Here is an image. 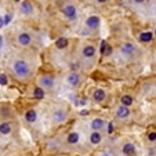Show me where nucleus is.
<instances>
[{
    "mask_svg": "<svg viewBox=\"0 0 156 156\" xmlns=\"http://www.w3.org/2000/svg\"><path fill=\"white\" fill-rule=\"evenodd\" d=\"M12 71H14L15 76L21 80H25L29 77L30 75V68H29V64L24 59H17V61L12 64Z\"/></svg>",
    "mask_w": 156,
    "mask_h": 156,
    "instance_id": "f257e3e1",
    "label": "nucleus"
},
{
    "mask_svg": "<svg viewBox=\"0 0 156 156\" xmlns=\"http://www.w3.org/2000/svg\"><path fill=\"white\" fill-rule=\"evenodd\" d=\"M39 86L43 88H53L54 87V77L50 75H44L39 77Z\"/></svg>",
    "mask_w": 156,
    "mask_h": 156,
    "instance_id": "f03ea898",
    "label": "nucleus"
},
{
    "mask_svg": "<svg viewBox=\"0 0 156 156\" xmlns=\"http://www.w3.org/2000/svg\"><path fill=\"white\" fill-rule=\"evenodd\" d=\"M17 40H18V44H20V46H22V47H28V46L32 43V36L27 32H22V33L18 35Z\"/></svg>",
    "mask_w": 156,
    "mask_h": 156,
    "instance_id": "7ed1b4c3",
    "label": "nucleus"
},
{
    "mask_svg": "<svg viewBox=\"0 0 156 156\" xmlns=\"http://www.w3.org/2000/svg\"><path fill=\"white\" fill-rule=\"evenodd\" d=\"M62 12H64V15L66 18L73 20V18L76 17V14H77V9L73 6V4H66V6L62 9Z\"/></svg>",
    "mask_w": 156,
    "mask_h": 156,
    "instance_id": "20e7f679",
    "label": "nucleus"
},
{
    "mask_svg": "<svg viewBox=\"0 0 156 156\" xmlns=\"http://www.w3.org/2000/svg\"><path fill=\"white\" fill-rule=\"evenodd\" d=\"M100 24H101V20L97 15H91V17H88L87 20H86V27H87L88 29H97V28L100 27Z\"/></svg>",
    "mask_w": 156,
    "mask_h": 156,
    "instance_id": "39448f33",
    "label": "nucleus"
},
{
    "mask_svg": "<svg viewBox=\"0 0 156 156\" xmlns=\"http://www.w3.org/2000/svg\"><path fill=\"white\" fill-rule=\"evenodd\" d=\"M66 80H68V83L71 86H79L80 83H82V77H80L79 73H76V72H72V73H69L68 76H66Z\"/></svg>",
    "mask_w": 156,
    "mask_h": 156,
    "instance_id": "423d86ee",
    "label": "nucleus"
},
{
    "mask_svg": "<svg viewBox=\"0 0 156 156\" xmlns=\"http://www.w3.org/2000/svg\"><path fill=\"white\" fill-rule=\"evenodd\" d=\"M83 57L84 58H94L95 57V47L93 46V44H87V46H84L83 47V51H82Z\"/></svg>",
    "mask_w": 156,
    "mask_h": 156,
    "instance_id": "0eeeda50",
    "label": "nucleus"
},
{
    "mask_svg": "<svg viewBox=\"0 0 156 156\" xmlns=\"http://www.w3.org/2000/svg\"><path fill=\"white\" fill-rule=\"evenodd\" d=\"M116 115L120 119H126L127 116H130V108L123 105V104H120V105L118 106V109H116Z\"/></svg>",
    "mask_w": 156,
    "mask_h": 156,
    "instance_id": "6e6552de",
    "label": "nucleus"
},
{
    "mask_svg": "<svg viewBox=\"0 0 156 156\" xmlns=\"http://www.w3.org/2000/svg\"><path fill=\"white\" fill-rule=\"evenodd\" d=\"M21 11H22V14H25V15H30L33 12V4L30 3L29 0L22 2V3H21Z\"/></svg>",
    "mask_w": 156,
    "mask_h": 156,
    "instance_id": "1a4fd4ad",
    "label": "nucleus"
},
{
    "mask_svg": "<svg viewBox=\"0 0 156 156\" xmlns=\"http://www.w3.org/2000/svg\"><path fill=\"white\" fill-rule=\"evenodd\" d=\"M120 51L124 54V55H133L134 51H136V47H134L131 43H124L120 47Z\"/></svg>",
    "mask_w": 156,
    "mask_h": 156,
    "instance_id": "9d476101",
    "label": "nucleus"
},
{
    "mask_svg": "<svg viewBox=\"0 0 156 156\" xmlns=\"http://www.w3.org/2000/svg\"><path fill=\"white\" fill-rule=\"evenodd\" d=\"M93 100H94L95 102H102V101L105 100V91H104L102 88L94 90V93H93Z\"/></svg>",
    "mask_w": 156,
    "mask_h": 156,
    "instance_id": "9b49d317",
    "label": "nucleus"
},
{
    "mask_svg": "<svg viewBox=\"0 0 156 156\" xmlns=\"http://www.w3.org/2000/svg\"><path fill=\"white\" fill-rule=\"evenodd\" d=\"M104 127H105V120H104V119L97 118L91 122V129L93 130H98V131H101Z\"/></svg>",
    "mask_w": 156,
    "mask_h": 156,
    "instance_id": "f8f14e48",
    "label": "nucleus"
},
{
    "mask_svg": "<svg viewBox=\"0 0 156 156\" xmlns=\"http://www.w3.org/2000/svg\"><path fill=\"white\" fill-rule=\"evenodd\" d=\"M101 141H102L101 133L98 131V130H94V133H91V136H90V142H91L93 145H98Z\"/></svg>",
    "mask_w": 156,
    "mask_h": 156,
    "instance_id": "ddd939ff",
    "label": "nucleus"
},
{
    "mask_svg": "<svg viewBox=\"0 0 156 156\" xmlns=\"http://www.w3.org/2000/svg\"><path fill=\"white\" fill-rule=\"evenodd\" d=\"M122 152H123V155H134V153H136V147H134V144H131V142H127V144H124V147L122 148Z\"/></svg>",
    "mask_w": 156,
    "mask_h": 156,
    "instance_id": "4468645a",
    "label": "nucleus"
},
{
    "mask_svg": "<svg viewBox=\"0 0 156 156\" xmlns=\"http://www.w3.org/2000/svg\"><path fill=\"white\" fill-rule=\"evenodd\" d=\"M53 120L55 122V123H62V122L65 120V112L62 111V109H58V111H55V112H54Z\"/></svg>",
    "mask_w": 156,
    "mask_h": 156,
    "instance_id": "2eb2a0df",
    "label": "nucleus"
},
{
    "mask_svg": "<svg viewBox=\"0 0 156 156\" xmlns=\"http://www.w3.org/2000/svg\"><path fill=\"white\" fill-rule=\"evenodd\" d=\"M68 39L66 37H59L55 40V47L58 48V50H64V48L68 47Z\"/></svg>",
    "mask_w": 156,
    "mask_h": 156,
    "instance_id": "dca6fc26",
    "label": "nucleus"
},
{
    "mask_svg": "<svg viewBox=\"0 0 156 156\" xmlns=\"http://www.w3.org/2000/svg\"><path fill=\"white\" fill-rule=\"evenodd\" d=\"M25 119H27L28 123H33V122H36V119H37V113H36L35 109H29L27 112V115H25Z\"/></svg>",
    "mask_w": 156,
    "mask_h": 156,
    "instance_id": "f3484780",
    "label": "nucleus"
},
{
    "mask_svg": "<svg viewBox=\"0 0 156 156\" xmlns=\"http://www.w3.org/2000/svg\"><path fill=\"white\" fill-rule=\"evenodd\" d=\"M10 133H11V126H10L7 122L0 123V134H2V136H9Z\"/></svg>",
    "mask_w": 156,
    "mask_h": 156,
    "instance_id": "a211bd4d",
    "label": "nucleus"
},
{
    "mask_svg": "<svg viewBox=\"0 0 156 156\" xmlns=\"http://www.w3.org/2000/svg\"><path fill=\"white\" fill-rule=\"evenodd\" d=\"M66 141H68V144H77L79 142V134L77 133H75V131H72V133H69V136H68V138H66Z\"/></svg>",
    "mask_w": 156,
    "mask_h": 156,
    "instance_id": "6ab92c4d",
    "label": "nucleus"
},
{
    "mask_svg": "<svg viewBox=\"0 0 156 156\" xmlns=\"http://www.w3.org/2000/svg\"><path fill=\"white\" fill-rule=\"evenodd\" d=\"M33 97L36 98V100H41V98H44V88L43 87H36L35 90H33Z\"/></svg>",
    "mask_w": 156,
    "mask_h": 156,
    "instance_id": "aec40b11",
    "label": "nucleus"
},
{
    "mask_svg": "<svg viewBox=\"0 0 156 156\" xmlns=\"http://www.w3.org/2000/svg\"><path fill=\"white\" fill-rule=\"evenodd\" d=\"M153 37V33L152 32H142L141 35H140V41H144V43H147V41H151Z\"/></svg>",
    "mask_w": 156,
    "mask_h": 156,
    "instance_id": "412c9836",
    "label": "nucleus"
},
{
    "mask_svg": "<svg viewBox=\"0 0 156 156\" xmlns=\"http://www.w3.org/2000/svg\"><path fill=\"white\" fill-rule=\"evenodd\" d=\"M120 102L123 104V105H126V106H130V105H133L134 100H133L131 95H123V97L120 98Z\"/></svg>",
    "mask_w": 156,
    "mask_h": 156,
    "instance_id": "4be33fe9",
    "label": "nucleus"
},
{
    "mask_svg": "<svg viewBox=\"0 0 156 156\" xmlns=\"http://www.w3.org/2000/svg\"><path fill=\"white\" fill-rule=\"evenodd\" d=\"M111 54H112V47L106 44V47H105V50H104V54H102V55H111Z\"/></svg>",
    "mask_w": 156,
    "mask_h": 156,
    "instance_id": "5701e85b",
    "label": "nucleus"
},
{
    "mask_svg": "<svg viewBox=\"0 0 156 156\" xmlns=\"http://www.w3.org/2000/svg\"><path fill=\"white\" fill-rule=\"evenodd\" d=\"M148 140H149L151 142H155L156 141V133L155 131L149 133V134H148Z\"/></svg>",
    "mask_w": 156,
    "mask_h": 156,
    "instance_id": "b1692460",
    "label": "nucleus"
},
{
    "mask_svg": "<svg viewBox=\"0 0 156 156\" xmlns=\"http://www.w3.org/2000/svg\"><path fill=\"white\" fill-rule=\"evenodd\" d=\"M7 82H9V80H7L6 75H0V84H2V86H6Z\"/></svg>",
    "mask_w": 156,
    "mask_h": 156,
    "instance_id": "393cba45",
    "label": "nucleus"
},
{
    "mask_svg": "<svg viewBox=\"0 0 156 156\" xmlns=\"http://www.w3.org/2000/svg\"><path fill=\"white\" fill-rule=\"evenodd\" d=\"M113 130H115V127H113V123H109L108 124V134H112Z\"/></svg>",
    "mask_w": 156,
    "mask_h": 156,
    "instance_id": "a878e982",
    "label": "nucleus"
},
{
    "mask_svg": "<svg viewBox=\"0 0 156 156\" xmlns=\"http://www.w3.org/2000/svg\"><path fill=\"white\" fill-rule=\"evenodd\" d=\"M11 18H12V17H11V15H10V14H9V15H6V17L3 18V20H4V24H9L10 21H11Z\"/></svg>",
    "mask_w": 156,
    "mask_h": 156,
    "instance_id": "bb28decb",
    "label": "nucleus"
},
{
    "mask_svg": "<svg viewBox=\"0 0 156 156\" xmlns=\"http://www.w3.org/2000/svg\"><path fill=\"white\" fill-rule=\"evenodd\" d=\"M133 2H134L136 4H142V3H145L147 0H133Z\"/></svg>",
    "mask_w": 156,
    "mask_h": 156,
    "instance_id": "cd10ccee",
    "label": "nucleus"
},
{
    "mask_svg": "<svg viewBox=\"0 0 156 156\" xmlns=\"http://www.w3.org/2000/svg\"><path fill=\"white\" fill-rule=\"evenodd\" d=\"M3 25H4V20H3V18H2V17H0V28L3 27Z\"/></svg>",
    "mask_w": 156,
    "mask_h": 156,
    "instance_id": "c85d7f7f",
    "label": "nucleus"
},
{
    "mask_svg": "<svg viewBox=\"0 0 156 156\" xmlns=\"http://www.w3.org/2000/svg\"><path fill=\"white\" fill-rule=\"evenodd\" d=\"M2 43H3V37L0 36V47H2Z\"/></svg>",
    "mask_w": 156,
    "mask_h": 156,
    "instance_id": "c756f323",
    "label": "nucleus"
},
{
    "mask_svg": "<svg viewBox=\"0 0 156 156\" xmlns=\"http://www.w3.org/2000/svg\"><path fill=\"white\" fill-rule=\"evenodd\" d=\"M97 2H98V3H105L106 0H97Z\"/></svg>",
    "mask_w": 156,
    "mask_h": 156,
    "instance_id": "7c9ffc66",
    "label": "nucleus"
},
{
    "mask_svg": "<svg viewBox=\"0 0 156 156\" xmlns=\"http://www.w3.org/2000/svg\"><path fill=\"white\" fill-rule=\"evenodd\" d=\"M15 2H21V0H15Z\"/></svg>",
    "mask_w": 156,
    "mask_h": 156,
    "instance_id": "2f4dec72",
    "label": "nucleus"
},
{
    "mask_svg": "<svg viewBox=\"0 0 156 156\" xmlns=\"http://www.w3.org/2000/svg\"><path fill=\"white\" fill-rule=\"evenodd\" d=\"M155 35H156V30H155Z\"/></svg>",
    "mask_w": 156,
    "mask_h": 156,
    "instance_id": "473e14b6",
    "label": "nucleus"
}]
</instances>
